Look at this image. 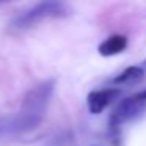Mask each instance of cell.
I'll use <instances>...</instances> for the list:
<instances>
[{
	"mask_svg": "<svg viewBox=\"0 0 146 146\" xmlns=\"http://www.w3.org/2000/svg\"><path fill=\"white\" fill-rule=\"evenodd\" d=\"M126 47H127L126 36L124 35H111L99 44L98 52L102 57H113V55H118L121 52H124Z\"/></svg>",
	"mask_w": 146,
	"mask_h": 146,
	"instance_id": "5",
	"label": "cell"
},
{
	"mask_svg": "<svg viewBox=\"0 0 146 146\" xmlns=\"http://www.w3.org/2000/svg\"><path fill=\"white\" fill-rule=\"evenodd\" d=\"M121 94V90L118 88H102L94 90L86 96V105H88L90 113L99 115L108 107L113 101H116Z\"/></svg>",
	"mask_w": 146,
	"mask_h": 146,
	"instance_id": "4",
	"label": "cell"
},
{
	"mask_svg": "<svg viewBox=\"0 0 146 146\" xmlns=\"http://www.w3.org/2000/svg\"><path fill=\"white\" fill-rule=\"evenodd\" d=\"M143 77H145V69L143 68L129 66L121 74H118L111 82L115 85H133V83H138L140 80H143Z\"/></svg>",
	"mask_w": 146,
	"mask_h": 146,
	"instance_id": "6",
	"label": "cell"
},
{
	"mask_svg": "<svg viewBox=\"0 0 146 146\" xmlns=\"http://www.w3.org/2000/svg\"><path fill=\"white\" fill-rule=\"evenodd\" d=\"M10 2H14V0H0V5H3V3H10Z\"/></svg>",
	"mask_w": 146,
	"mask_h": 146,
	"instance_id": "8",
	"label": "cell"
},
{
	"mask_svg": "<svg viewBox=\"0 0 146 146\" xmlns=\"http://www.w3.org/2000/svg\"><path fill=\"white\" fill-rule=\"evenodd\" d=\"M145 66H146V61H145Z\"/></svg>",
	"mask_w": 146,
	"mask_h": 146,
	"instance_id": "9",
	"label": "cell"
},
{
	"mask_svg": "<svg viewBox=\"0 0 146 146\" xmlns=\"http://www.w3.org/2000/svg\"><path fill=\"white\" fill-rule=\"evenodd\" d=\"M54 88H55L54 80H46V82H41L38 86H35L33 90H30L22 102L21 111L41 121L42 115L46 111V107L50 101V96L54 93Z\"/></svg>",
	"mask_w": 146,
	"mask_h": 146,
	"instance_id": "3",
	"label": "cell"
},
{
	"mask_svg": "<svg viewBox=\"0 0 146 146\" xmlns=\"http://www.w3.org/2000/svg\"><path fill=\"white\" fill-rule=\"evenodd\" d=\"M137 94H138L140 98L143 99V101H146V90H145V91H140V93H137Z\"/></svg>",
	"mask_w": 146,
	"mask_h": 146,
	"instance_id": "7",
	"label": "cell"
},
{
	"mask_svg": "<svg viewBox=\"0 0 146 146\" xmlns=\"http://www.w3.org/2000/svg\"><path fill=\"white\" fill-rule=\"evenodd\" d=\"M146 110V101H143L138 94H133L130 98H126L113 108L108 119V126L113 133H116L124 124L140 118Z\"/></svg>",
	"mask_w": 146,
	"mask_h": 146,
	"instance_id": "2",
	"label": "cell"
},
{
	"mask_svg": "<svg viewBox=\"0 0 146 146\" xmlns=\"http://www.w3.org/2000/svg\"><path fill=\"white\" fill-rule=\"evenodd\" d=\"M72 10L66 0H41L27 11L21 13L11 21V27L16 30H29L49 19L69 17Z\"/></svg>",
	"mask_w": 146,
	"mask_h": 146,
	"instance_id": "1",
	"label": "cell"
}]
</instances>
